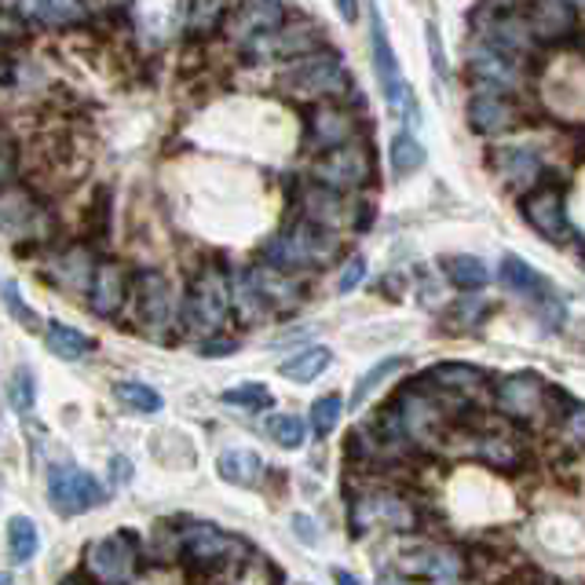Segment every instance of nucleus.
Instances as JSON below:
<instances>
[{
	"label": "nucleus",
	"mask_w": 585,
	"mask_h": 585,
	"mask_svg": "<svg viewBox=\"0 0 585 585\" xmlns=\"http://www.w3.org/2000/svg\"><path fill=\"white\" fill-rule=\"evenodd\" d=\"M16 169H19L16 147H11L8 140H0V186H8L11 180H16Z\"/></svg>",
	"instance_id": "obj_42"
},
{
	"label": "nucleus",
	"mask_w": 585,
	"mask_h": 585,
	"mask_svg": "<svg viewBox=\"0 0 585 585\" xmlns=\"http://www.w3.org/2000/svg\"><path fill=\"white\" fill-rule=\"evenodd\" d=\"M373 176V158L359 143H341L322 151V158L311 165V180L330 186V191H355Z\"/></svg>",
	"instance_id": "obj_10"
},
{
	"label": "nucleus",
	"mask_w": 585,
	"mask_h": 585,
	"mask_svg": "<svg viewBox=\"0 0 585 585\" xmlns=\"http://www.w3.org/2000/svg\"><path fill=\"white\" fill-rule=\"evenodd\" d=\"M84 567L89 575L99 582H135L140 578V542L132 534H110V538H99L84 549Z\"/></svg>",
	"instance_id": "obj_7"
},
{
	"label": "nucleus",
	"mask_w": 585,
	"mask_h": 585,
	"mask_svg": "<svg viewBox=\"0 0 585 585\" xmlns=\"http://www.w3.org/2000/svg\"><path fill=\"white\" fill-rule=\"evenodd\" d=\"M403 366H406V359H403V355L381 359V363L373 366L370 373H363V377H359L355 392H352V406H355V410H359V406H366V400H370V395L381 389V381H384V377H392V373H400Z\"/></svg>",
	"instance_id": "obj_35"
},
{
	"label": "nucleus",
	"mask_w": 585,
	"mask_h": 585,
	"mask_svg": "<svg viewBox=\"0 0 585 585\" xmlns=\"http://www.w3.org/2000/svg\"><path fill=\"white\" fill-rule=\"evenodd\" d=\"M183 0H132L129 8L135 41L151 48V52L165 48L183 30Z\"/></svg>",
	"instance_id": "obj_11"
},
{
	"label": "nucleus",
	"mask_w": 585,
	"mask_h": 585,
	"mask_svg": "<svg viewBox=\"0 0 585 585\" xmlns=\"http://www.w3.org/2000/svg\"><path fill=\"white\" fill-rule=\"evenodd\" d=\"M567 428L575 432V440H585V414H571L567 417Z\"/></svg>",
	"instance_id": "obj_47"
},
{
	"label": "nucleus",
	"mask_w": 585,
	"mask_h": 585,
	"mask_svg": "<svg viewBox=\"0 0 585 585\" xmlns=\"http://www.w3.org/2000/svg\"><path fill=\"white\" fill-rule=\"evenodd\" d=\"M216 472L223 483H231V487H256L260 480H264V462H260L256 451H223Z\"/></svg>",
	"instance_id": "obj_24"
},
{
	"label": "nucleus",
	"mask_w": 585,
	"mask_h": 585,
	"mask_svg": "<svg viewBox=\"0 0 585 585\" xmlns=\"http://www.w3.org/2000/svg\"><path fill=\"white\" fill-rule=\"evenodd\" d=\"M176 549L180 559H186L198 571H223L228 564H242L245 542L220 531L216 524H186L176 534Z\"/></svg>",
	"instance_id": "obj_3"
},
{
	"label": "nucleus",
	"mask_w": 585,
	"mask_h": 585,
	"mask_svg": "<svg viewBox=\"0 0 585 585\" xmlns=\"http://www.w3.org/2000/svg\"><path fill=\"white\" fill-rule=\"evenodd\" d=\"M52 234V216L44 213L41 202L19 183L0 186V239L11 242H44Z\"/></svg>",
	"instance_id": "obj_5"
},
{
	"label": "nucleus",
	"mask_w": 585,
	"mask_h": 585,
	"mask_svg": "<svg viewBox=\"0 0 585 585\" xmlns=\"http://www.w3.org/2000/svg\"><path fill=\"white\" fill-rule=\"evenodd\" d=\"M282 22H285V8L279 4V0H242V4H234V11H231L228 33H231V41L253 44L256 37L279 30Z\"/></svg>",
	"instance_id": "obj_16"
},
{
	"label": "nucleus",
	"mask_w": 585,
	"mask_h": 585,
	"mask_svg": "<svg viewBox=\"0 0 585 585\" xmlns=\"http://www.w3.org/2000/svg\"><path fill=\"white\" fill-rule=\"evenodd\" d=\"M337 249L341 242H337V234H333V228H322L315 220H301V223H293V228H285L279 239L264 249V256L271 260V268L293 275V271L326 264V260L337 256Z\"/></svg>",
	"instance_id": "obj_2"
},
{
	"label": "nucleus",
	"mask_w": 585,
	"mask_h": 585,
	"mask_svg": "<svg viewBox=\"0 0 585 585\" xmlns=\"http://www.w3.org/2000/svg\"><path fill=\"white\" fill-rule=\"evenodd\" d=\"M366 524L410 531L414 527V513L406 508V502H400V497H392V494H366L355 502V534H363Z\"/></svg>",
	"instance_id": "obj_19"
},
{
	"label": "nucleus",
	"mask_w": 585,
	"mask_h": 585,
	"mask_svg": "<svg viewBox=\"0 0 585 585\" xmlns=\"http://www.w3.org/2000/svg\"><path fill=\"white\" fill-rule=\"evenodd\" d=\"M307 140H311V147H319V151L352 143L355 140V121H352V114H344L341 107H319L315 114H311Z\"/></svg>",
	"instance_id": "obj_22"
},
{
	"label": "nucleus",
	"mask_w": 585,
	"mask_h": 585,
	"mask_svg": "<svg viewBox=\"0 0 585 585\" xmlns=\"http://www.w3.org/2000/svg\"><path fill=\"white\" fill-rule=\"evenodd\" d=\"M341 414H344L341 395H322V400H315V406H311V428H315L319 440H326L341 425Z\"/></svg>",
	"instance_id": "obj_38"
},
{
	"label": "nucleus",
	"mask_w": 585,
	"mask_h": 585,
	"mask_svg": "<svg viewBox=\"0 0 585 585\" xmlns=\"http://www.w3.org/2000/svg\"><path fill=\"white\" fill-rule=\"evenodd\" d=\"M330 363H333L330 347L326 344H311V347H304V352H296L293 359H285L279 370H282V377H290L296 384H307V381H315Z\"/></svg>",
	"instance_id": "obj_27"
},
{
	"label": "nucleus",
	"mask_w": 585,
	"mask_h": 585,
	"mask_svg": "<svg viewBox=\"0 0 585 585\" xmlns=\"http://www.w3.org/2000/svg\"><path fill=\"white\" fill-rule=\"evenodd\" d=\"M4 304H8V311H11V315H16L27 330H41V319H37L33 311L27 307V301H22V293H19L16 282L4 285Z\"/></svg>",
	"instance_id": "obj_40"
},
{
	"label": "nucleus",
	"mask_w": 585,
	"mask_h": 585,
	"mask_svg": "<svg viewBox=\"0 0 585 585\" xmlns=\"http://www.w3.org/2000/svg\"><path fill=\"white\" fill-rule=\"evenodd\" d=\"M41 549V534H37V524L30 516H11L8 520V553L16 564H27V559L37 556Z\"/></svg>",
	"instance_id": "obj_32"
},
{
	"label": "nucleus",
	"mask_w": 585,
	"mask_h": 585,
	"mask_svg": "<svg viewBox=\"0 0 585 585\" xmlns=\"http://www.w3.org/2000/svg\"><path fill=\"white\" fill-rule=\"evenodd\" d=\"M406 578H428V582H457L462 578V556L443 545H421L417 553L400 559Z\"/></svg>",
	"instance_id": "obj_18"
},
{
	"label": "nucleus",
	"mask_w": 585,
	"mask_h": 585,
	"mask_svg": "<svg viewBox=\"0 0 585 585\" xmlns=\"http://www.w3.org/2000/svg\"><path fill=\"white\" fill-rule=\"evenodd\" d=\"M344 198L341 191H330V186L315 183L307 194V220L322 223V228H337V223H344Z\"/></svg>",
	"instance_id": "obj_31"
},
{
	"label": "nucleus",
	"mask_w": 585,
	"mask_h": 585,
	"mask_svg": "<svg viewBox=\"0 0 585 585\" xmlns=\"http://www.w3.org/2000/svg\"><path fill=\"white\" fill-rule=\"evenodd\" d=\"M337 11L344 22H355L359 19V0H337Z\"/></svg>",
	"instance_id": "obj_46"
},
{
	"label": "nucleus",
	"mask_w": 585,
	"mask_h": 585,
	"mask_svg": "<svg viewBox=\"0 0 585 585\" xmlns=\"http://www.w3.org/2000/svg\"><path fill=\"white\" fill-rule=\"evenodd\" d=\"M363 279H366V260H363V256H352V260L344 264V271H341L337 290H341V293H352Z\"/></svg>",
	"instance_id": "obj_41"
},
{
	"label": "nucleus",
	"mask_w": 585,
	"mask_h": 585,
	"mask_svg": "<svg viewBox=\"0 0 585 585\" xmlns=\"http://www.w3.org/2000/svg\"><path fill=\"white\" fill-rule=\"evenodd\" d=\"M110 468H114V483H118V487L132 480V462H129V457H114V462H110Z\"/></svg>",
	"instance_id": "obj_44"
},
{
	"label": "nucleus",
	"mask_w": 585,
	"mask_h": 585,
	"mask_svg": "<svg viewBox=\"0 0 585 585\" xmlns=\"http://www.w3.org/2000/svg\"><path fill=\"white\" fill-rule=\"evenodd\" d=\"M132 301H135V315H140V322L154 333V337H165L172 330V322L180 319L176 290H172V282L161 275V271H143V275H135Z\"/></svg>",
	"instance_id": "obj_8"
},
{
	"label": "nucleus",
	"mask_w": 585,
	"mask_h": 585,
	"mask_svg": "<svg viewBox=\"0 0 585 585\" xmlns=\"http://www.w3.org/2000/svg\"><path fill=\"white\" fill-rule=\"evenodd\" d=\"M114 395H118V403L132 410V414H158V410L165 406L161 392H154L151 384H140V381H118Z\"/></svg>",
	"instance_id": "obj_33"
},
{
	"label": "nucleus",
	"mask_w": 585,
	"mask_h": 585,
	"mask_svg": "<svg viewBox=\"0 0 585 585\" xmlns=\"http://www.w3.org/2000/svg\"><path fill=\"white\" fill-rule=\"evenodd\" d=\"M231 315V279L223 275L216 264L202 268L186 285V296L180 304L183 326L198 333V337H213L223 330V322Z\"/></svg>",
	"instance_id": "obj_1"
},
{
	"label": "nucleus",
	"mask_w": 585,
	"mask_h": 585,
	"mask_svg": "<svg viewBox=\"0 0 585 585\" xmlns=\"http://www.w3.org/2000/svg\"><path fill=\"white\" fill-rule=\"evenodd\" d=\"M443 264H446L443 271H446V279H451L454 290L472 293V290H483V285L491 282V271H487V264H483L480 256L462 253V256H446Z\"/></svg>",
	"instance_id": "obj_28"
},
{
	"label": "nucleus",
	"mask_w": 585,
	"mask_h": 585,
	"mask_svg": "<svg viewBox=\"0 0 585 585\" xmlns=\"http://www.w3.org/2000/svg\"><path fill=\"white\" fill-rule=\"evenodd\" d=\"M48 497H52V508L59 516H81V513H92L99 505H107V487L92 476V472L67 465V468L52 472V480H48Z\"/></svg>",
	"instance_id": "obj_9"
},
{
	"label": "nucleus",
	"mask_w": 585,
	"mask_h": 585,
	"mask_svg": "<svg viewBox=\"0 0 585 585\" xmlns=\"http://www.w3.org/2000/svg\"><path fill=\"white\" fill-rule=\"evenodd\" d=\"M8 403L16 414H30L33 403H37V377L27 370V366H19L16 373H11V381H8Z\"/></svg>",
	"instance_id": "obj_36"
},
{
	"label": "nucleus",
	"mask_w": 585,
	"mask_h": 585,
	"mask_svg": "<svg viewBox=\"0 0 585 585\" xmlns=\"http://www.w3.org/2000/svg\"><path fill=\"white\" fill-rule=\"evenodd\" d=\"M425 165V147H421L410 132H400L392 140V172L395 176H414V172Z\"/></svg>",
	"instance_id": "obj_34"
},
{
	"label": "nucleus",
	"mask_w": 585,
	"mask_h": 585,
	"mask_svg": "<svg viewBox=\"0 0 585 585\" xmlns=\"http://www.w3.org/2000/svg\"><path fill=\"white\" fill-rule=\"evenodd\" d=\"M370 48H373V70H377V81H381V92L389 99V110L395 118H403L414 124L417 121V103L410 95V84L400 78V59L392 52V41H389V30H384V19L377 4H370Z\"/></svg>",
	"instance_id": "obj_4"
},
{
	"label": "nucleus",
	"mask_w": 585,
	"mask_h": 585,
	"mask_svg": "<svg viewBox=\"0 0 585 585\" xmlns=\"http://www.w3.org/2000/svg\"><path fill=\"white\" fill-rule=\"evenodd\" d=\"M502 282H505V290L508 293H516V296H524V301L531 304H553L556 296H553V285L545 282L538 271H534L524 256H505L502 260Z\"/></svg>",
	"instance_id": "obj_21"
},
{
	"label": "nucleus",
	"mask_w": 585,
	"mask_h": 585,
	"mask_svg": "<svg viewBox=\"0 0 585 585\" xmlns=\"http://www.w3.org/2000/svg\"><path fill=\"white\" fill-rule=\"evenodd\" d=\"M282 92L301 95V99H322V95H341L344 92V67L337 56L330 52H307L282 73Z\"/></svg>",
	"instance_id": "obj_6"
},
{
	"label": "nucleus",
	"mask_w": 585,
	"mask_h": 585,
	"mask_svg": "<svg viewBox=\"0 0 585 585\" xmlns=\"http://www.w3.org/2000/svg\"><path fill=\"white\" fill-rule=\"evenodd\" d=\"M0 11L16 16L19 22H30V27H52V30L89 22V4L84 0H0Z\"/></svg>",
	"instance_id": "obj_12"
},
{
	"label": "nucleus",
	"mask_w": 585,
	"mask_h": 585,
	"mask_svg": "<svg viewBox=\"0 0 585 585\" xmlns=\"http://www.w3.org/2000/svg\"><path fill=\"white\" fill-rule=\"evenodd\" d=\"M468 67L476 73L480 89H494V92H516L520 84H524V59L505 52V48L497 44H480L472 48L468 56Z\"/></svg>",
	"instance_id": "obj_13"
},
{
	"label": "nucleus",
	"mask_w": 585,
	"mask_h": 585,
	"mask_svg": "<svg viewBox=\"0 0 585 585\" xmlns=\"http://www.w3.org/2000/svg\"><path fill=\"white\" fill-rule=\"evenodd\" d=\"M231 0H186V30L198 37H209L223 27V19L231 16Z\"/></svg>",
	"instance_id": "obj_30"
},
{
	"label": "nucleus",
	"mask_w": 585,
	"mask_h": 585,
	"mask_svg": "<svg viewBox=\"0 0 585 585\" xmlns=\"http://www.w3.org/2000/svg\"><path fill=\"white\" fill-rule=\"evenodd\" d=\"M92 268H95V260L89 249H81V245H73L67 249L62 256L52 260V279L59 285H67V290H89V279H92Z\"/></svg>",
	"instance_id": "obj_26"
},
{
	"label": "nucleus",
	"mask_w": 585,
	"mask_h": 585,
	"mask_svg": "<svg viewBox=\"0 0 585 585\" xmlns=\"http://www.w3.org/2000/svg\"><path fill=\"white\" fill-rule=\"evenodd\" d=\"M234 347H239V341H220V333H213V337L202 344V355L205 359H223V355H231Z\"/></svg>",
	"instance_id": "obj_43"
},
{
	"label": "nucleus",
	"mask_w": 585,
	"mask_h": 585,
	"mask_svg": "<svg viewBox=\"0 0 585 585\" xmlns=\"http://www.w3.org/2000/svg\"><path fill=\"white\" fill-rule=\"evenodd\" d=\"M520 213H524V220L542 234V239H549L556 245L571 239V223L564 213V191H559V186H538V191L520 202Z\"/></svg>",
	"instance_id": "obj_14"
},
{
	"label": "nucleus",
	"mask_w": 585,
	"mask_h": 585,
	"mask_svg": "<svg viewBox=\"0 0 585 585\" xmlns=\"http://www.w3.org/2000/svg\"><path fill=\"white\" fill-rule=\"evenodd\" d=\"M425 381H432V389H440L446 395H457V400H468V395H476L487 377L476 370V366H462V363H443L435 366Z\"/></svg>",
	"instance_id": "obj_23"
},
{
	"label": "nucleus",
	"mask_w": 585,
	"mask_h": 585,
	"mask_svg": "<svg viewBox=\"0 0 585 585\" xmlns=\"http://www.w3.org/2000/svg\"><path fill=\"white\" fill-rule=\"evenodd\" d=\"M575 4H582V8H585V0H575Z\"/></svg>",
	"instance_id": "obj_48"
},
{
	"label": "nucleus",
	"mask_w": 585,
	"mask_h": 585,
	"mask_svg": "<svg viewBox=\"0 0 585 585\" xmlns=\"http://www.w3.org/2000/svg\"><path fill=\"white\" fill-rule=\"evenodd\" d=\"M132 296V279L118 260H103V264L92 268L89 279V307L99 319H118L124 301Z\"/></svg>",
	"instance_id": "obj_15"
},
{
	"label": "nucleus",
	"mask_w": 585,
	"mask_h": 585,
	"mask_svg": "<svg viewBox=\"0 0 585 585\" xmlns=\"http://www.w3.org/2000/svg\"><path fill=\"white\" fill-rule=\"evenodd\" d=\"M494 169H497V176H502L505 183L527 186V183H534V176H538V158H534L531 151L505 147V151L494 154Z\"/></svg>",
	"instance_id": "obj_29"
},
{
	"label": "nucleus",
	"mask_w": 585,
	"mask_h": 585,
	"mask_svg": "<svg viewBox=\"0 0 585 585\" xmlns=\"http://www.w3.org/2000/svg\"><path fill=\"white\" fill-rule=\"evenodd\" d=\"M468 124H472V132H480V135H497L520 124V110L513 99H508V92L480 89L468 103Z\"/></svg>",
	"instance_id": "obj_17"
},
{
	"label": "nucleus",
	"mask_w": 585,
	"mask_h": 585,
	"mask_svg": "<svg viewBox=\"0 0 585 585\" xmlns=\"http://www.w3.org/2000/svg\"><path fill=\"white\" fill-rule=\"evenodd\" d=\"M44 344L56 359H62V363H81V359H89L95 352L92 337H84V333L73 326H62V322H48Z\"/></svg>",
	"instance_id": "obj_25"
},
{
	"label": "nucleus",
	"mask_w": 585,
	"mask_h": 585,
	"mask_svg": "<svg viewBox=\"0 0 585 585\" xmlns=\"http://www.w3.org/2000/svg\"><path fill=\"white\" fill-rule=\"evenodd\" d=\"M293 527H296V534H301V538H304V542H311V545H315V542H319V534H315V524H311V520H307V516H293Z\"/></svg>",
	"instance_id": "obj_45"
},
{
	"label": "nucleus",
	"mask_w": 585,
	"mask_h": 585,
	"mask_svg": "<svg viewBox=\"0 0 585 585\" xmlns=\"http://www.w3.org/2000/svg\"><path fill=\"white\" fill-rule=\"evenodd\" d=\"M268 435L275 440L279 446H285V451H296V446H304V421L301 417H293V414H275L268 421Z\"/></svg>",
	"instance_id": "obj_39"
},
{
	"label": "nucleus",
	"mask_w": 585,
	"mask_h": 585,
	"mask_svg": "<svg viewBox=\"0 0 585 585\" xmlns=\"http://www.w3.org/2000/svg\"><path fill=\"white\" fill-rule=\"evenodd\" d=\"M549 392H553L549 381H538V377H531V373H524V377H508L502 389H497V406L513 417H534V414H542V403Z\"/></svg>",
	"instance_id": "obj_20"
},
{
	"label": "nucleus",
	"mask_w": 585,
	"mask_h": 585,
	"mask_svg": "<svg viewBox=\"0 0 585 585\" xmlns=\"http://www.w3.org/2000/svg\"><path fill=\"white\" fill-rule=\"evenodd\" d=\"M223 403L242 406V410H249V414H256V410H268L275 400H271V392L260 381H245V384H239V389L223 392Z\"/></svg>",
	"instance_id": "obj_37"
}]
</instances>
